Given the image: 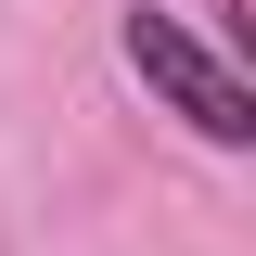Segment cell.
<instances>
[{
    "label": "cell",
    "instance_id": "cell-1",
    "mask_svg": "<svg viewBox=\"0 0 256 256\" xmlns=\"http://www.w3.org/2000/svg\"><path fill=\"white\" fill-rule=\"evenodd\" d=\"M128 52H141V77H154V90H180V102H192V128H218V141H244V128H256L244 77H230V64H205L166 13H141V26H128Z\"/></svg>",
    "mask_w": 256,
    "mask_h": 256
}]
</instances>
